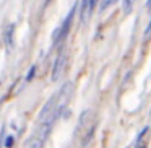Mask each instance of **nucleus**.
<instances>
[{"label": "nucleus", "mask_w": 151, "mask_h": 148, "mask_svg": "<svg viewBox=\"0 0 151 148\" xmlns=\"http://www.w3.org/2000/svg\"><path fill=\"white\" fill-rule=\"evenodd\" d=\"M67 69V54L65 52H60L59 57L55 59L54 62V69H52V82H59L60 78L63 77Z\"/></svg>", "instance_id": "1"}, {"label": "nucleus", "mask_w": 151, "mask_h": 148, "mask_svg": "<svg viewBox=\"0 0 151 148\" xmlns=\"http://www.w3.org/2000/svg\"><path fill=\"white\" fill-rule=\"evenodd\" d=\"M73 15H75V7L70 10V13H68V17L65 18V21H63V25L59 28V30L54 33V43H60V41L63 39V38L67 36V33L70 31V25H72V20H73Z\"/></svg>", "instance_id": "2"}, {"label": "nucleus", "mask_w": 151, "mask_h": 148, "mask_svg": "<svg viewBox=\"0 0 151 148\" xmlns=\"http://www.w3.org/2000/svg\"><path fill=\"white\" fill-rule=\"evenodd\" d=\"M96 2L98 0H81V7H80V20H81V23H88L93 10H94Z\"/></svg>", "instance_id": "3"}, {"label": "nucleus", "mask_w": 151, "mask_h": 148, "mask_svg": "<svg viewBox=\"0 0 151 148\" xmlns=\"http://www.w3.org/2000/svg\"><path fill=\"white\" fill-rule=\"evenodd\" d=\"M133 10V0H124V13L128 15Z\"/></svg>", "instance_id": "4"}, {"label": "nucleus", "mask_w": 151, "mask_h": 148, "mask_svg": "<svg viewBox=\"0 0 151 148\" xmlns=\"http://www.w3.org/2000/svg\"><path fill=\"white\" fill-rule=\"evenodd\" d=\"M42 142L44 140H41L39 137L33 138V140L29 142V148H42Z\"/></svg>", "instance_id": "5"}, {"label": "nucleus", "mask_w": 151, "mask_h": 148, "mask_svg": "<svg viewBox=\"0 0 151 148\" xmlns=\"http://www.w3.org/2000/svg\"><path fill=\"white\" fill-rule=\"evenodd\" d=\"M13 25H10V26H8V31H7V44H8V46H10L12 47V41H13V39H12V34H13Z\"/></svg>", "instance_id": "6"}, {"label": "nucleus", "mask_w": 151, "mask_h": 148, "mask_svg": "<svg viewBox=\"0 0 151 148\" xmlns=\"http://www.w3.org/2000/svg\"><path fill=\"white\" fill-rule=\"evenodd\" d=\"M112 2H115V0H102V2H101V7H99V10L104 12L106 8L109 7V5H112Z\"/></svg>", "instance_id": "7"}, {"label": "nucleus", "mask_w": 151, "mask_h": 148, "mask_svg": "<svg viewBox=\"0 0 151 148\" xmlns=\"http://www.w3.org/2000/svg\"><path fill=\"white\" fill-rule=\"evenodd\" d=\"M13 142H15V138L12 137V135H8V137L5 138V148H12L13 147Z\"/></svg>", "instance_id": "8"}, {"label": "nucleus", "mask_w": 151, "mask_h": 148, "mask_svg": "<svg viewBox=\"0 0 151 148\" xmlns=\"http://www.w3.org/2000/svg\"><path fill=\"white\" fill-rule=\"evenodd\" d=\"M34 72H36V67H31L29 73H28V77H26V80H28V82H29V80H33V77H34Z\"/></svg>", "instance_id": "9"}, {"label": "nucleus", "mask_w": 151, "mask_h": 148, "mask_svg": "<svg viewBox=\"0 0 151 148\" xmlns=\"http://www.w3.org/2000/svg\"><path fill=\"white\" fill-rule=\"evenodd\" d=\"M151 31V18H150V25H148V30H146V33H150Z\"/></svg>", "instance_id": "10"}, {"label": "nucleus", "mask_w": 151, "mask_h": 148, "mask_svg": "<svg viewBox=\"0 0 151 148\" xmlns=\"http://www.w3.org/2000/svg\"><path fill=\"white\" fill-rule=\"evenodd\" d=\"M140 148H146V147H140Z\"/></svg>", "instance_id": "11"}, {"label": "nucleus", "mask_w": 151, "mask_h": 148, "mask_svg": "<svg viewBox=\"0 0 151 148\" xmlns=\"http://www.w3.org/2000/svg\"><path fill=\"white\" fill-rule=\"evenodd\" d=\"M49 2H50V0H47V4H49Z\"/></svg>", "instance_id": "12"}]
</instances>
